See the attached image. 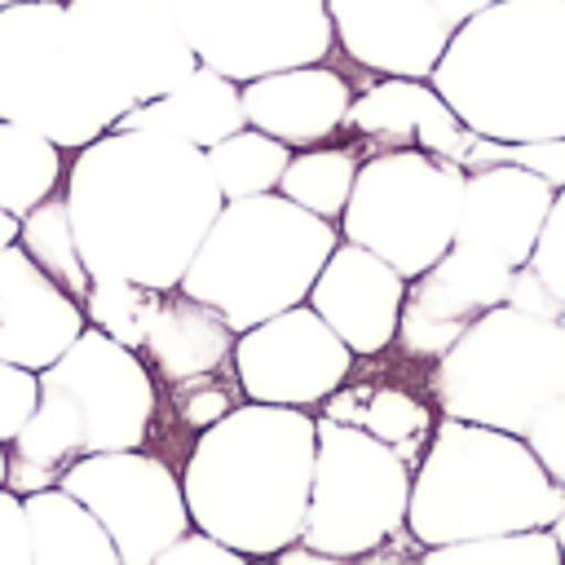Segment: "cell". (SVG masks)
Segmentation results:
<instances>
[{"mask_svg": "<svg viewBox=\"0 0 565 565\" xmlns=\"http://www.w3.org/2000/svg\"><path fill=\"white\" fill-rule=\"evenodd\" d=\"M66 207L84 269L172 291L225 207L199 146L150 128H110L79 146Z\"/></svg>", "mask_w": 565, "mask_h": 565, "instance_id": "1", "label": "cell"}, {"mask_svg": "<svg viewBox=\"0 0 565 565\" xmlns=\"http://www.w3.org/2000/svg\"><path fill=\"white\" fill-rule=\"evenodd\" d=\"M318 455V419L296 406L243 402L207 424L185 463L190 525L252 561L300 543Z\"/></svg>", "mask_w": 565, "mask_h": 565, "instance_id": "2", "label": "cell"}, {"mask_svg": "<svg viewBox=\"0 0 565 565\" xmlns=\"http://www.w3.org/2000/svg\"><path fill=\"white\" fill-rule=\"evenodd\" d=\"M428 84L499 146L565 137V0H499L468 18Z\"/></svg>", "mask_w": 565, "mask_h": 565, "instance_id": "3", "label": "cell"}, {"mask_svg": "<svg viewBox=\"0 0 565 565\" xmlns=\"http://www.w3.org/2000/svg\"><path fill=\"white\" fill-rule=\"evenodd\" d=\"M159 411L154 371L137 349L84 327L79 340L40 371V402L9 441V490L35 494L88 455L141 450Z\"/></svg>", "mask_w": 565, "mask_h": 565, "instance_id": "4", "label": "cell"}, {"mask_svg": "<svg viewBox=\"0 0 565 565\" xmlns=\"http://www.w3.org/2000/svg\"><path fill=\"white\" fill-rule=\"evenodd\" d=\"M561 512L565 490L516 433L441 415L411 468L406 534L415 547L552 530Z\"/></svg>", "mask_w": 565, "mask_h": 565, "instance_id": "5", "label": "cell"}, {"mask_svg": "<svg viewBox=\"0 0 565 565\" xmlns=\"http://www.w3.org/2000/svg\"><path fill=\"white\" fill-rule=\"evenodd\" d=\"M335 243V221L296 207L278 190L230 199L177 287L212 305L238 335L291 305H305Z\"/></svg>", "mask_w": 565, "mask_h": 565, "instance_id": "6", "label": "cell"}, {"mask_svg": "<svg viewBox=\"0 0 565 565\" xmlns=\"http://www.w3.org/2000/svg\"><path fill=\"white\" fill-rule=\"evenodd\" d=\"M132 110L75 35L62 0L0 4V119L79 150Z\"/></svg>", "mask_w": 565, "mask_h": 565, "instance_id": "7", "label": "cell"}, {"mask_svg": "<svg viewBox=\"0 0 565 565\" xmlns=\"http://www.w3.org/2000/svg\"><path fill=\"white\" fill-rule=\"evenodd\" d=\"M428 388L441 415L521 437L543 406L565 397V318L516 305L481 313L433 362Z\"/></svg>", "mask_w": 565, "mask_h": 565, "instance_id": "8", "label": "cell"}, {"mask_svg": "<svg viewBox=\"0 0 565 565\" xmlns=\"http://www.w3.org/2000/svg\"><path fill=\"white\" fill-rule=\"evenodd\" d=\"M463 177L455 159L428 150H375L362 159L335 230L411 282L455 247Z\"/></svg>", "mask_w": 565, "mask_h": 565, "instance_id": "9", "label": "cell"}, {"mask_svg": "<svg viewBox=\"0 0 565 565\" xmlns=\"http://www.w3.org/2000/svg\"><path fill=\"white\" fill-rule=\"evenodd\" d=\"M411 508V459L358 424L318 419L313 486L305 508L300 543L353 561L406 534Z\"/></svg>", "mask_w": 565, "mask_h": 565, "instance_id": "10", "label": "cell"}, {"mask_svg": "<svg viewBox=\"0 0 565 565\" xmlns=\"http://www.w3.org/2000/svg\"><path fill=\"white\" fill-rule=\"evenodd\" d=\"M177 18L199 66L234 84L327 62L335 49L327 0H177Z\"/></svg>", "mask_w": 565, "mask_h": 565, "instance_id": "11", "label": "cell"}, {"mask_svg": "<svg viewBox=\"0 0 565 565\" xmlns=\"http://www.w3.org/2000/svg\"><path fill=\"white\" fill-rule=\"evenodd\" d=\"M110 534L124 565H150L163 547L190 534L181 477L150 450H106L71 463L57 481Z\"/></svg>", "mask_w": 565, "mask_h": 565, "instance_id": "12", "label": "cell"}, {"mask_svg": "<svg viewBox=\"0 0 565 565\" xmlns=\"http://www.w3.org/2000/svg\"><path fill=\"white\" fill-rule=\"evenodd\" d=\"M349 344L309 309L291 305L247 331L234 335V380L247 393V402L265 406H322L335 397L353 371Z\"/></svg>", "mask_w": 565, "mask_h": 565, "instance_id": "13", "label": "cell"}, {"mask_svg": "<svg viewBox=\"0 0 565 565\" xmlns=\"http://www.w3.org/2000/svg\"><path fill=\"white\" fill-rule=\"evenodd\" d=\"M75 35L102 62V71L146 106L199 71L185 44L177 0H62Z\"/></svg>", "mask_w": 565, "mask_h": 565, "instance_id": "14", "label": "cell"}, {"mask_svg": "<svg viewBox=\"0 0 565 565\" xmlns=\"http://www.w3.org/2000/svg\"><path fill=\"white\" fill-rule=\"evenodd\" d=\"M512 274L516 269H508L494 256H481L472 247H450L437 265H428L419 278L406 282L397 344L411 358L437 362L481 313L508 305Z\"/></svg>", "mask_w": 565, "mask_h": 565, "instance_id": "15", "label": "cell"}, {"mask_svg": "<svg viewBox=\"0 0 565 565\" xmlns=\"http://www.w3.org/2000/svg\"><path fill=\"white\" fill-rule=\"evenodd\" d=\"M335 44L375 75L428 79L459 31L446 0H327Z\"/></svg>", "mask_w": 565, "mask_h": 565, "instance_id": "16", "label": "cell"}, {"mask_svg": "<svg viewBox=\"0 0 565 565\" xmlns=\"http://www.w3.org/2000/svg\"><path fill=\"white\" fill-rule=\"evenodd\" d=\"M556 185L521 163H481L463 177L455 247H472L481 256L503 260L508 269L530 265L543 221L552 212Z\"/></svg>", "mask_w": 565, "mask_h": 565, "instance_id": "17", "label": "cell"}, {"mask_svg": "<svg viewBox=\"0 0 565 565\" xmlns=\"http://www.w3.org/2000/svg\"><path fill=\"white\" fill-rule=\"evenodd\" d=\"M406 300V278L358 243H335L318 282L309 287V309L349 344L353 358H375L397 344V318Z\"/></svg>", "mask_w": 565, "mask_h": 565, "instance_id": "18", "label": "cell"}, {"mask_svg": "<svg viewBox=\"0 0 565 565\" xmlns=\"http://www.w3.org/2000/svg\"><path fill=\"white\" fill-rule=\"evenodd\" d=\"M84 305L71 300L18 243L0 247V362L44 371L84 331Z\"/></svg>", "mask_w": 565, "mask_h": 565, "instance_id": "19", "label": "cell"}, {"mask_svg": "<svg viewBox=\"0 0 565 565\" xmlns=\"http://www.w3.org/2000/svg\"><path fill=\"white\" fill-rule=\"evenodd\" d=\"M238 97H243L247 128L269 132L287 150H309V146L331 141L344 128L349 106H353L349 79L331 71L327 62L247 79L238 84Z\"/></svg>", "mask_w": 565, "mask_h": 565, "instance_id": "20", "label": "cell"}, {"mask_svg": "<svg viewBox=\"0 0 565 565\" xmlns=\"http://www.w3.org/2000/svg\"><path fill=\"white\" fill-rule=\"evenodd\" d=\"M344 128L366 137L375 150H428L455 159L459 168L477 137L455 119V110L441 102V93L428 79H397V75H380L371 88H362L349 106Z\"/></svg>", "mask_w": 565, "mask_h": 565, "instance_id": "21", "label": "cell"}, {"mask_svg": "<svg viewBox=\"0 0 565 565\" xmlns=\"http://www.w3.org/2000/svg\"><path fill=\"white\" fill-rule=\"evenodd\" d=\"M137 353L168 384H185V380L216 375L234 358V331L212 305L172 287V291H163L159 313Z\"/></svg>", "mask_w": 565, "mask_h": 565, "instance_id": "22", "label": "cell"}, {"mask_svg": "<svg viewBox=\"0 0 565 565\" xmlns=\"http://www.w3.org/2000/svg\"><path fill=\"white\" fill-rule=\"evenodd\" d=\"M115 128H150V132L177 137L185 146L212 150L230 132L247 128V115H243L238 84L216 75V71H207V66H199L194 75H185L163 97H154L146 106H132Z\"/></svg>", "mask_w": 565, "mask_h": 565, "instance_id": "23", "label": "cell"}, {"mask_svg": "<svg viewBox=\"0 0 565 565\" xmlns=\"http://www.w3.org/2000/svg\"><path fill=\"white\" fill-rule=\"evenodd\" d=\"M22 499L31 521V565H124L106 525L62 486Z\"/></svg>", "mask_w": 565, "mask_h": 565, "instance_id": "24", "label": "cell"}, {"mask_svg": "<svg viewBox=\"0 0 565 565\" xmlns=\"http://www.w3.org/2000/svg\"><path fill=\"white\" fill-rule=\"evenodd\" d=\"M62 181H66L62 150L49 137L0 119V207L22 221L31 207L53 199Z\"/></svg>", "mask_w": 565, "mask_h": 565, "instance_id": "25", "label": "cell"}, {"mask_svg": "<svg viewBox=\"0 0 565 565\" xmlns=\"http://www.w3.org/2000/svg\"><path fill=\"white\" fill-rule=\"evenodd\" d=\"M362 168V154L353 146H309V150H291L278 194L291 199L296 207L322 216V221H340L353 177Z\"/></svg>", "mask_w": 565, "mask_h": 565, "instance_id": "26", "label": "cell"}, {"mask_svg": "<svg viewBox=\"0 0 565 565\" xmlns=\"http://www.w3.org/2000/svg\"><path fill=\"white\" fill-rule=\"evenodd\" d=\"M18 247L71 296L84 305L88 296V282L93 274L84 269V256H79V243H75V225H71V207H66V194H53L44 199L40 207H31L22 221H18Z\"/></svg>", "mask_w": 565, "mask_h": 565, "instance_id": "27", "label": "cell"}, {"mask_svg": "<svg viewBox=\"0 0 565 565\" xmlns=\"http://www.w3.org/2000/svg\"><path fill=\"white\" fill-rule=\"evenodd\" d=\"M203 159H207V172H212L221 199L230 203V199L274 194L291 150L260 128H238L225 141H216L212 150H203Z\"/></svg>", "mask_w": 565, "mask_h": 565, "instance_id": "28", "label": "cell"}, {"mask_svg": "<svg viewBox=\"0 0 565 565\" xmlns=\"http://www.w3.org/2000/svg\"><path fill=\"white\" fill-rule=\"evenodd\" d=\"M159 300H163V291H154V287H141V282L115 278V274H97L84 296V322L93 331L119 340L124 349H141V340L159 313Z\"/></svg>", "mask_w": 565, "mask_h": 565, "instance_id": "29", "label": "cell"}, {"mask_svg": "<svg viewBox=\"0 0 565 565\" xmlns=\"http://www.w3.org/2000/svg\"><path fill=\"white\" fill-rule=\"evenodd\" d=\"M340 419L366 428L380 441H388L402 459H411V468H415V459H419V450H424V441L433 437V424H437L433 411L419 397H411L406 388H371L362 397V406H349V415H340Z\"/></svg>", "mask_w": 565, "mask_h": 565, "instance_id": "30", "label": "cell"}, {"mask_svg": "<svg viewBox=\"0 0 565 565\" xmlns=\"http://www.w3.org/2000/svg\"><path fill=\"white\" fill-rule=\"evenodd\" d=\"M561 561H565V547L552 530L441 543V547H419L415 556V565H561Z\"/></svg>", "mask_w": 565, "mask_h": 565, "instance_id": "31", "label": "cell"}, {"mask_svg": "<svg viewBox=\"0 0 565 565\" xmlns=\"http://www.w3.org/2000/svg\"><path fill=\"white\" fill-rule=\"evenodd\" d=\"M481 163H521L530 172H539L547 185H565V137L556 141H525V146H499L486 137H472L463 168H481Z\"/></svg>", "mask_w": 565, "mask_h": 565, "instance_id": "32", "label": "cell"}, {"mask_svg": "<svg viewBox=\"0 0 565 565\" xmlns=\"http://www.w3.org/2000/svg\"><path fill=\"white\" fill-rule=\"evenodd\" d=\"M530 269L539 274V282L547 287V296L556 300V309L565 313V185L552 199V212L543 221V234L534 243Z\"/></svg>", "mask_w": 565, "mask_h": 565, "instance_id": "33", "label": "cell"}, {"mask_svg": "<svg viewBox=\"0 0 565 565\" xmlns=\"http://www.w3.org/2000/svg\"><path fill=\"white\" fill-rule=\"evenodd\" d=\"M521 437H525L530 455L539 459V468L565 490V397H556L552 406H543Z\"/></svg>", "mask_w": 565, "mask_h": 565, "instance_id": "34", "label": "cell"}, {"mask_svg": "<svg viewBox=\"0 0 565 565\" xmlns=\"http://www.w3.org/2000/svg\"><path fill=\"white\" fill-rule=\"evenodd\" d=\"M40 402V375L26 371V366H13V362H0V441L9 446L22 424L31 419Z\"/></svg>", "mask_w": 565, "mask_h": 565, "instance_id": "35", "label": "cell"}, {"mask_svg": "<svg viewBox=\"0 0 565 565\" xmlns=\"http://www.w3.org/2000/svg\"><path fill=\"white\" fill-rule=\"evenodd\" d=\"M0 565H31V521L26 499L0 486Z\"/></svg>", "mask_w": 565, "mask_h": 565, "instance_id": "36", "label": "cell"}, {"mask_svg": "<svg viewBox=\"0 0 565 565\" xmlns=\"http://www.w3.org/2000/svg\"><path fill=\"white\" fill-rule=\"evenodd\" d=\"M150 565H252V556H243V552H234V547H225V543L190 530L172 547H163Z\"/></svg>", "mask_w": 565, "mask_h": 565, "instance_id": "37", "label": "cell"}, {"mask_svg": "<svg viewBox=\"0 0 565 565\" xmlns=\"http://www.w3.org/2000/svg\"><path fill=\"white\" fill-rule=\"evenodd\" d=\"M207 380V375H203ZM203 380H185V384H177V415L190 424V428H207V424H216L225 411H234L230 406V397H225V388L221 384H203Z\"/></svg>", "mask_w": 565, "mask_h": 565, "instance_id": "38", "label": "cell"}, {"mask_svg": "<svg viewBox=\"0 0 565 565\" xmlns=\"http://www.w3.org/2000/svg\"><path fill=\"white\" fill-rule=\"evenodd\" d=\"M269 565H349V561L327 556V552H318V547H309V543H291V547L274 552V556H269Z\"/></svg>", "mask_w": 565, "mask_h": 565, "instance_id": "39", "label": "cell"}, {"mask_svg": "<svg viewBox=\"0 0 565 565\" xmlns=\"http://www.w3.org/2000/svg\"><path fill=\"white\" fill-rule=\"evenodd\" d=\"M490 4H499V0H446V13H450L455 26H463L468 18H477V13L490 9Z\"/></svg>", "mask_w": 565, "mask_h": 565, "instance_id": "40", "label": "cell"}, {"mask_svg": "<svg viewBox=\"0 0 565 565\" xmlns=\"http://www.w3.org/2000/svg\"><path fill=\"white\" fill-rule=\"evenodd\" d=\"M9 243H18V216H9L0 207V247H9Z\"/></svg>", "mask_w": 565, "mask_h": 565, "instance_id": "41", "label": "cell"}, {"mask_svg": "<svg viewBox=\"0 0 565 565\" xmlns=\"http://www.w3.org/2000/svg\"><path fill=\"white\" fill-rule=\"evenodd\" d=\"M4 481H9V446L0 441V486H4Z\"/></svg>", "mask_w": 565, "mask_h": 565, "instance_id": "42", "label": "cell"}, {"mask_svg": "<svg viewBox=\"0 0 565 565\" xmlns=\"http://www.w3.org/2000/svg\"><path fill=\"white\" fill-rule=\"evenodd\" d=\"M0 4H31V0H0Z\"/></svg>", "mask_w": 565, "mask_h": 565, "instance_id": "43", "label": "cell"}, {"mask_svg": "<svg viewBox=\"0 0 565 565\" xmlns=\"http://www.w3.org/2000/svg\"><path fill=\"white\" fill-rule=\"evenodd\" d=\"M561 547H565V539H561Z\"/></svg>", "mask_w": 565, "mask_h": 565, "instance_id": "44", "label": "cell"}, {"mask_svg": "<svg viewBox=\"0 0 565 565\" xmlns=\"http://www.w3.org/2000/svg\"><path fill=\"white\" fill-rule=\"evenodd\" d=\"M561 565H565V561H561Z\"/></svg>", "mask_w": 565, "mask_h": 565, "instance_id": "45", "label": "cell"}]
</instances>
